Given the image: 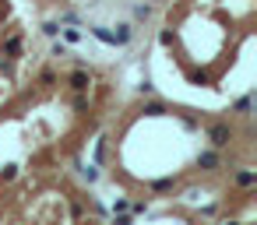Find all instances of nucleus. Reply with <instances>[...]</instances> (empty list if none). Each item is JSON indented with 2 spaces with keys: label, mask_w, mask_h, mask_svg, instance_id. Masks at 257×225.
I'll list each match as a JSON object with an SVG mask.
<instances>
[{
  "label": "nucleus",
  "mask_w": 257,
  "mask_h": 225,
  "mask_svg": "<svg viewBox=\"0 0 257 225\" xmlns=\"http://www.w3.org/2000/svg\"><path fill=\"white\" fill-rule=\"evenodd\" d=\"M208 137H211V144H215V148H226V144L233 141V127H229V123H211Z\"/></svg>",
  "instance_id": "obj_1"
},
{
  "label": "nucleus",
  "mask_w": 257,
  "mask_h": 225,
  "mask_svg": "<svg viewBox=\"0 0 257 225\" xmlns=\"http://www.w3.org/2000/svg\"><path fill=\"white\" fill-rule=\"evenodd\" d=\"M67 85H70V88H74V92H85V88L92 85V78H88V74H85V70H74V74H70V78H67Z\"/></svg>",
  "instance_id": "obj_2"
},
{
  "label": "nucleus",
  "mask_w": 257,
  "mask_h": 225,
  "mask_svg": "<svg viewBox=\"0 0 257 225\" xmlns=\"http://www.w3.org/2000/svg\"><path fill=\"white\" fill-rule=\"evenodd\" d=\"M197 169L215 172V169H218V155H215V152H201V155H197Z\"/></svg>",
  "instance_id": "obj_3"
},
{
  "label": "nucleus",
  "mask_w": 257,
  "mask_h": 225,
  "mask_svg": "<svg viewBox=\"0 0 257 225\" xmlns=\"http://www.w3.org/2000/svg\"><path fill=\"white\" fill-rule=\"evenodd\" d=\"M92 35H95L99 43H106V46H117V32H109V28H102V25H95Z\"/></svg>",
  "instance_id": "obj_4"
},
{
  "label": "nucleus",
  "mask_w": 257,
  "mask_h": 225,
  "mask_svg": "<svg viewBox=\"0 0 257 225\" xmlns=\"http://www.w3.org/2000/svg\"><path fill=\"white\" fill-rule=\"evenodd\" d=\"M21 46H25V43L14 35V39H7V43H4V53H7V56H21Z\"/></svg>",
  "instance_id": "obj_5"
},
{
  "label": "nucleus",
  "mask_w": 257,
  "mask_h": 225,
  "mask_svg": "<svg viewBox=\"0 0 257 225\" xmlns=\"http://www.w3.org/2000/svg\"><path fill=\"white\" fill-rule=\"evenodd\" d=\"M141 112H144V116H162L166 106H162V102H144V109H141Z\"/></svg>",
  "instance_id": "obj_6"
},
{
  "label": "nucleus",
  "mask_w": 257,
  "mask_h": 225,
  "mask_svg": "<svg viewBox=\"0 0 257 225\" xmlns=\"http://www.w3.org/2000/svg\"><path fill=\"white\" fill-rule=\"evenodd\" d=\"M152 190H155V194H166V190H173V179H155V183H152Z\"/></svg>",
  "instance_id": "obj_7"
},
{
  "label": "nucleus",
  "mask_w": 257,
  "mask_h": 225,
  "mask_svg": "<svg viewBox=\"0 0 257 225\" xmlns=\"http://www.w3.org/2000/svg\"><path fill=\"white\" fill-rule=\"evenodd\" d=\"M236 183H240V186H250V183H254V172H250V169L236 172Z\"/></svg>",
  "instance_id": "obj_8"
},
{
  "label": "nucleus",
  "mask_w": 257,
  "mask_h": 225,
  "mask_svg": "<svg viewBox=\"0 0 257 225\" xmlns=\"http://www.w3.org/2000/svg\"><path fill=\"white\" fill-rule=\"evenodd\" d=\"M43 32L50 35V39H57V35H60V25H57V21H46V25H43Z\"/></svg>",
  "instance_id": "obj_9"
},
{
  "label": "nucleus",
  "mask_w": 257,
  "mask_h": 225,
  "mask_svg": "<svg viewBox=\"0 0 257 225\" xmlns=\"http://www.w3.org/2000/svg\"><path fill=\"white\" fill-rule=\"evenodd\" d=\"M64 39H67V43H78V39H81V32H78V28H67V32H64Z\"/></svg>",
  "instance_id": "obj_10"
},
{
  "label": "nucleus",
  "mask_w": 257,
  "mask_h": 225,
  "mask_svg": "<svg viewBox=\"0 0 257 225\" xmlns=\"http://www.w3.org/2000/svg\"><path fill=\"white\" fill-rule=\"evenodd\" d=\"M159 43H162V46H173V32H169V28H162V35H159Z\"/></svg>",
  "instance_id": "obj_11"
},
{
  "label": "nucleus",
  "mask_w": 257,
  "mask_h": 225,
  "mask_svg": "<svg viewBox=\"0 0 257 225\" xmlns=\"http://www.w3.org/2000/svg\"><path fill=\"white\" fill-rule=\"evenodd\" d=\"M148 14H152V11L144 7V4H137V7H134V18H137V21H141V18H148Z\"/></svg>",
  "instance_id": "obj_12"
},
{
  "label": "nucleus",
  "mask_w": 257,
  "mask_h": 225,
  "mask_svg": "<svg viewBox=\"0 0 257 225\" xmlns=\"http://www.w3.org/2000/svg\"><path fill=\"white\" fill-rule=\"evenodd\" d=\"M0 176H4V179H14V176H18V166H7V169L0 172Z\"/></svg>",
  "instance_id": "obj_13"
},
{
  "label": "nucleus",
  "mask_w": 257,
  "mask_h": 225,
  "mask_svg": "<svg viewBox=\"0 0 257 225\" xmlns=\"http://www.w3.org/2000/svg\"><path fill=\"white\" fill-rule=\"evenodd\" d=\"M113 225H134V222H130V218H117Z\"/></svg>",
  "instance_id": "obj_14"
},
{
  "label": "nucleus",
  "mask_w": 257,
  "mask_h": 225,
  "mask_svg": "<svg viewBox=\"0 0 257 225\" xmlns=\"http://www.w3.org/2000/svg\"><path fill=\"white\" fill-rule=\"evenodd\" d=\"M226 225H240V222H226Z\"/></svg>",
  "instance_id": "obj_15"
}]
</instances>
